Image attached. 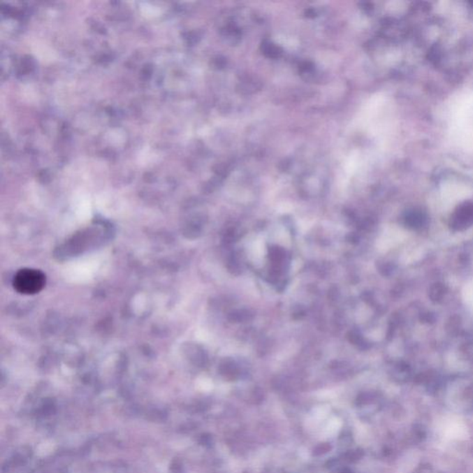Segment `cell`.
<instances>
[{
    "label": "cell",
    "instance_id": "1",
    "mask_svg": "<svg viewBox=\"0 0 473 473\" xmlns=\"http://www.w3.org/2000/svg\"><path fill=\"white\" fill-rule=\"evenodd\" d=\"M45 285V276L37 269L24 268L17 272L13 279L16 291L24 295H34L41 291Z\"/></svg>",
    "mask_w": 473,
    "mask_h": 473
},
{
    "label": "cell",
    "instance_id": "2",
    "mask_svg": "<svg viewBox=\"0 0 473 473\" xmlns=\"http://www.w3.org/2000/svg\"><path fill=\"white\" fill-rule=\"evenodd\" d=\"M463 299L467 308L473 312V280L464 286L463 291Z\"/></svg>",
    "mask_w": 473,
    "mask_h": 473
}]
</instances>
